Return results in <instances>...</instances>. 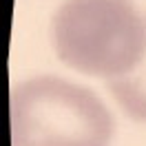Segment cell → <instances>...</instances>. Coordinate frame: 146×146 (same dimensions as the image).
<instances>
[{
	"label": "cell",
	"instance_id": "6da1fadb",
	"mask_svg": "<svg viewBox=\"0 0 146 146\" xmlns=\"http://www.w3.org/2000/svg\"><path fill=\"white\" fill-rule=\"evenodd\" d=\"M60 62L84 75L115 80L146 53V18L131 0H64L51 20Z\"/></svg>",
	"mask_w": 146,
	"mask_h": 146
},
{
	"label": "cell",
	"instance_id": "3957f363",
	"mask_svg": "<svg viewBox=\"0 0 146 146\" xmlns=\"http://www.w3.org/2000/svg\"><path fill=\"white\" fill-rule=\"evenodd\" d=\"M106 89L131 119L146 122V53L131 75L106 80Z\"/></svg>",
	"mask_w": 146,
	"mask_h": 146
},
{
	"label": "cell",
	"instance_id": "7a4b0ae2",
	"mask_svg": "<svg viewBox=\"0 0 146 146\" xmlns=\"http://www.w3.org/2000/svg\"><path fill=\"white\" fill-rule=\"evenodd\" d=\"M11 146H111L113 117L86 86L36 75L9 98Z\"/></svg>",
	"mask_w": 146,
	"mask_h": 146
}]
</instances>
